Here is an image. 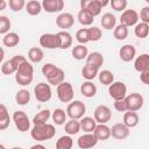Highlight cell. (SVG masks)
Listing matches in <instances>:
<instances>
[{"label": "cell", "instance_id": "50", "mask_svg": "<svg viewBox=\"0 0 149 149\" xmlns=\"http://www.w3.org/2000/svg\"><path fill=\"white\" fill-rule=\"evenodd\" d=\"M114 108L118 112H126V111H128L126 100L125 99H122V100H115L114 101Z\"/></svg>", "mask_w": 149, "mask_h": 149}, {"label": "cell", "instance_id": "14", "mask_svg": "<svg viewBox=\"0 0 149 149\" xmlns=\"http://www.w3.org/2000/svg\"><path fill=\"white\" fill-rule=\"evenodd\" d=\"M98 141H99V140L97 139V136L94 135V133H93V134L87 133V134L81 135V136L77 140V144H78V147H79L80 149H90V148L94 147V146L98 143Z\"/></svg>", "mask_w": 149, "mask_h": 149}, {"label": "cell", "instance_id": "16", "mask_svg": "<svg viewBox=\"0 0 149 149\" xmlns=\"http://www.w3.org/2000/svg\"><path fill=\"white\" fill-rule=\"evenodd\" d=\"M111 132H112V136L115 140H125L129 135V128L125 123H115L111 128Z\"/></svg>", "mask_w": 149, "mask_h": 149}, {"label": "cell", "instance_id": "37", "mask_svg": "<svg viewBox=\"0 0 149 149\" xmlns=\"http://www.w3.org/2000/svg\"><path fill=\"white\" fill-rule=\"evenodd\" d=\"M73 146V140L69 135L61 136L56 142V149H71Z\"/></svg>", "mask_w": 149, "mask_h": 149}, {"label": "cell", "instance_id": "51", "mask_svg": "<svg viewBox=\"0 0 149 149\" xmlns=\"http://www.w3.org/2000/svg\"><path fill=\"white\" fill-rule=\"evenodd\" d=\"M140 79L143 84L146 85H149V71H146V72H142L140 74Z\"/></svg>", "mask_w": 149, "mask_h": 149}, {"label": "cell", "instance_id": "54", "mask_svg": "<svg viewBox=\"0 0 149 149\" xmlns=\"http://www.w3.org/2000/svg\"><path fill=\"white\" fill-rule=\"evenodd\" d=\"M3 55H5V51H3V49H1V56H0V61L2 62V59H3Z\"/></svg>", "mask_w": 149, "mask_h": 149}, {"label": "cell", "instance_id": "19", "mask_svg": "<svg viewBox=\"0 0 149 149\" xmlns=\"http://www.w3.org/2000/svg\"><path fill=\"white\" fill-rule=\"evenodd\" d=\"M135 54H136V49L132 44H125V45H122L121 49H120V51H119L120 58L123 62H130V61H133L134 57H135Z\"/></svg>", "mask_w": 149, "mask_h": 149}, {"label": "cell", "instance_id": "35", "mask_svg": "<svg viewBox=\"0 0 149 149\" xmlns=\"http://www.w3.org/2000/svg\"><path fill=\"white\" fill-rule=\"evenodd\" d=\"M15 100H16V104L21 105V106H24L27 105L29 101H30V92L28 90H19L16 92V95H15Z\"/></svg>", "mask_w": 149, "mask_h": 149}, {"label": "cell", "instance_id": "17", "mask_svg": "<svg viewBox=\"0 0 149 149\" xmlns=\"http://www.w3.org/2000/svg\"><path fill=\"white\" fill-rule=\"evenodd\" d=\"M42 7L48 13L61 12L64 8V1L63 0H43Z\"/></svg>", "mask_w": 149, "mask_h": 149}, {"label": "cell", "instance_id": "56", "mask_svg": "<svg viewBox=\"0 0 149 149\" xmlns=\"http://www.w3.org/2000/svg\"><path fill=\"white\" fill-rule=\"evenodd\" d=\"M12 149H22V148H21V147H13Z\"/></svg>", "mask_w": 149, "mask_h": 149}, {"label": "cell", "instance_id": "5", "mask_svg": "<svg viewBox=\"0 0 149 149\" xmlns=\"http://www.w3.org/2000/svg\"><path fill=\"white\" fill-rule=\"evenodd\" d=\"M86 112V106L84 102H81L80 100H76V101H72L71 104L68 105L66 107V114L70 119L72 120H78V119H81L84 116Z\"/></svg>", "mask_w": 149, "mask_h": 149}, {"label": "cell", "instance_id": "55", "mask_svg": "<svg viewBox=\"0 0 149 149\" xmlns=\"http://www.w3.org/2000/svg\"><path fill=\"white\" fill-rule=\"evenodd\" d=\"M0 149H6V148H5V146H3V144H0Z\"/></svg>", "mask_w": 149, "mask_h": 149}, {"label": "cell", "instance_id": "46", "mask_svg": "<svg viewBox=\"0 0 149 149\" xmlns=\"http://www.w3.org/2000/svg\"><path fill=\"white\" fill-rule=\"evenodd\" d=\"M127 3H128L127 0H112L109 2V5L112 6V8L114 10H116V12H121V10L125 12V9L127 7Z\"/></svg>", "mask_w": 149, "mask_h": 149}, {"label": "cell", "instance_id": "2", "mask_svg": "<svg viewBox=\"0 0 149 149\" xmlns=\"http://www.w3.org/2000/svg\"><path fill=\"white\" fill-rule=\"evenodd\" d=\"M55 133H56V129L54 125H50V123H45L42 126H34L33 129L30 130L31 137L36 141L50 140L55 136Z\"/></svg>", "mask_w": 149, "mask_h": 149}, {"label": "cell", "instance_id": "44", "mask_svg": "<svg viewBox=\"0 0 149 149\" xmlns=\"http://www.w3.org/2000/svg\"><path fill=\"white\" fill-rule=\"evenodd\" d=\"M76 40H77L80 44H83V45L86 44L87 42H90L87 28H81V29L77 30V33H76Z\"/></svg>", "mask_w": 149, "mask_h": 149}, {"label": "cell", "instance_id": "18", "mask_svg": "<svg viewBox=\"0 0 149 149\" xmlns=\"http://www.w3.org/2000/svg\"><path fill=\"white\" fill-rule=\"evenodd\" d=\"M134 68L139 72H146L149 71V54H142L136 57L134 62Z\"/></svg>", "mask_w": 149, "mask_h": 149}, {"label": "cell", "instance_id": "48", "mask_svg": "<svg viewBox=\"0 0 149 149\" xmlns=\"http://www.w3.org/2000/svg\"><path fill=\"white\" fill-rule=\"evenodd\" d=\"M56 65H54L52 63H47V64H44L43 65V68H42V73H43V76L47 78L48 76H50L55 70H56Z\"/></svg>", "mask_w": 149, "mask_h": 149}, {"label": "cell", "instance_id": "12", "mask_svg": "<svg viewBox=\"0 0 149 149\" xmlns=\"http://www.w3.org/2000/svg\"><path fill=\"white\" fill-rule=\"evenodd\" d=\"M40 44L47 49L59 48V37L57 34H43L40 37Z\"/></svg>", "mask_w": 149, "mask_h": 149}, {"label": "cell", "instance_id": "28", "mask_svg": "<svg viewBox=\"0 0 149 149\" xmlns=\"http://www.w3.org/2000/svg\"><path fill=\"white\" fill-rule=\"evenodd\" d=\"M81 74L85 79H87L88 81L94 79L98 74H99V68H95L93 65H88L86 64L83 69H81Z\"/></svg>", "mask_w": 149, "mask_h": 149}, {"label": "cell", "instance_id": "13", "mask_svg": "<svg viewBox=\"0 0 149 149\" xmlns=\"http://www.w3.org/2000/svg\"><path fill=\"white\" fill-rule=\"evenodd\" d=\"M140 15L137 14L136 10L134 9H126L120 17V22L121 24L126 26V27H132V26H136L137 21H139Z\"/></svg>", "mask_w": 149, "mask_h": 149}, {"label": "cell", "instance_id": "15", "mask_svg": "<svg viewBox=\"0 0 149 149\" xmlns=\"http://www.w3.org/2000/svg\"><path fill=\"white\" fill-rule=\"evenodd\" d=\"M74 17L71 13H61L56 19V24L62 29H69L73 26Z\"/></svg>", "mask_w": 149, "mask_h": 149}, {"label": "cell", "instance_id": "39", "mask_svg": "<svg viewBox=\"0 0 149 149\" xmlns=\"http://www.w3.org/2000/svg\"><path fill=\"white\" fill-rule=\"evenodd\" d=\"M98 77H99V81L102 85H108L109 86L114 83V74L109 70H102L101 72H99Z\"/></svg>", "mask_w": 149, "mask_h": 149}, {"label": "cell", "instance_id": "49", "mask_svg": "<svg viewBox=\"0 0 149 149\" xmlns=\"http://www.w3.org/2000/svg\"><path fill=\"white\" fill-rule=\"evenodd\" d=\"M140 20L143 23L149 24V6H146V7H143L141 9V12H140Z\"/></svg>", "mask_w": 149, "mask_h": 149}, {"label": "cell", "instance_id": "10", "mask_svg": "<svg viewBox=\"0 0 149 149\" xmlns=\"http://www.w3.org/2000/svg\"><path fill=\"white\" fill-rule=\"evenodd\" d=\"M126 104H127V108L130 112H136L139 111L142 106H143V97L140 93H130L129 95H127L125 98Z\"/></svg>", "mask_w": 149, "mask_h": 149}, {"label": "cell", "instance_id": "8", "mask_svg": "<svg viewBox=\"0 0 149 149\" xmlns=\"http://www.w3.org/2000/svg\"><path fill=\"white\" fill-rule=\"evenodd\" d=\"M13 121L15 123V127L20 132H22V133L29 130V128H30V120L28 119L27 114L24 112H22V111L14 112V114H13Z\"/></svg>", "mask_w": 149, "mask_h": 149}, {"label": "cell", "instance_id": "27", "mask_svg": "<svg viewBox=\"0 0 149 149\" xmlns=\"http://www.w3.org/2000/svg\"><path fill=\"white\" fill-rule=\"evenodd\" d=\"M123 123L128 127V128H133L136 127L139 123V115L136 112H126L123 115Z\"/></svg>", "mask_w": 149, "mask_h": 149}, {"label": "cell", "instance_id": "23", "mask_svg": "<svg viewBox=\"0 0 149 149\" xmlns=\"http://www.w3.org/2000/svg\"><path fill=\"white\" fill-rule=\"evenodd\" d=\"M104 63V56L98 52V51H93L91 54H88L87 58H86V64L88 65H93L95 68H100Z\"/></svg>", "mask_w": 149, "mask_h": 149}, {"label": "cell", "instance_id": "24", "mask_svg": "<svg viewBox=\"0 0 149 149\" xmlns=\"http://www.w3.org/2000/svg\"><path fill=\"white\" fill-rule=\"evenodd\" d=\"M80 92H81V94L84 95V97H86V98H92V97H94L95 95V93H97V86L92 83V81H85V83H83L81 84V86H80Z\"/></svg>", "mask_w": 149, "mask_h": 149}, {"label": "cell", "instance_id": "40", "mask_svg": "<svg viewBox=\"0 0 149 149\" xmlns=\"http://www.w3.org/2000/svg\"><path fill=\"white\" fill-rule=\"evenodd\" d=\"M51 116H52L54 122H55L56 125L61 126V125L65 123L68 114L65 113V111H64V109H62V108H56V109L52 112V115H51Z\"/></svg>", "mask_w": 149, "mask_h": 149}, {"label": "cell", "instance_id": "6", "mask_svg": "<svg viewBox=\"0 0 149 149\" xmlns=\"http://www.w3.org/2000/svg\"><path fill=\"white\" fill-rule=\"evenodd\" d=\"M34 94L37 101L40 102H47L51 99V87L47 83H38L34 87Z\"/></svg>", "mask_w": 149, "mask_h": 149}, {"label": "cell", "instance_id": "38", "mask_svg": "<svg viewBox=\"0 0 149 149\" xmlns=\"http://www.w3.org/2000/svg\"><path fill=\"white\" fill-rule=\"evenodd\" d=\"M93 20H94V16L92 14H90L87 10H84V9L79 10V13H78V21L80 22V24H83V26H91L93 23Z\"/></svg>", "mask_w": 149, "mask_h": 149}, {"label": "cell", "instance_id": "21", "mask_svg": "<svg viewBox=\"0 0 149 149\" xmlns=\"http://www.w3.org/2000/svg\"><path fill=\"white\" fill-rule=\"evenodd\" d=\"M64 71L61 69V68H56V70L50 74V76H48L47 77V79H48V83L49 84H51V85H59V84H62L63 81H64Z\"/></svg>", "mask_w": 149, "mask_h": 149}, {"label": "cell", "instance_id": "42", "mask_svg": "<svg viewBox=\"0 0 149 149\" xmlns=\"http://www.w3.org/2000/svg\"><path fill=\"white\" fill-rule=\"evenodd\" d=\"M134 33H135V35H136L139 38H144V37H147L148 34H149V24L143 23V22L137 23V24L135 26Z\"/></svg>", "mask_w": 149, "mask_h": 149}, {"label": "cell", "instance_id": "30", "mask_svg": "<svg viewBox=\"0 0 149 149\" xmlns=\"http://www.w3.org/2000/svg\"><path fill=\"white\" fill-rule=\"evenodd\" d=\"M42 8H43V7H42V3H41L40 1H37V0H30V1H28L27 5H26V10H27V13H28L29 15H31V16L38 15Z\"/></svg>", "mask_w": 149, "mask_h": 149}, {"label": "cell", "instance_id": "22", "mask_svg": "<svg viewBox=\"0 0 149 149\" xmlns=\"http://www.w3.org/2000/svg\"><path fill=\"white\" fill-rule=\"evenodd\" d=\"M100 23H101V26H102L104 29H106V30H111V29L115 28V24H116V17H115L112 13H105V14L101 16Z\"/></svg>", "mask_w": 149, "mask_h": 149}, {"label": "cell", "instance_id": "4", "mask_svg": "<svg viewBox=\"0 0 149 149\" xmlns=\"http://www.w3.org/2000/svg\"><path fill=\"white\" fill-rule=\"evenodd\" d=\"M27 59H26V57L24 56H22V55H16V56H14L13 58H10V59H8V61H6V62H3L2 63V65H1V72L3 73V74H12V73H16V71H17V69L20 68V65L23 63V62H26Z\"/></svg>", "mask_w": 149, "mask_h": 149}, {"label": "cell", "instance_id": "9", "mask_svg": "<svg viewBox=\"0 0 149 149\" xmlns=\"http://www.w3.org/2000/svg\"><path fill=\"white\" fill-rule=\"evenodd\" d=\"M108 93L114 100H122L127 95V87L122 81H114L108 87Z\"/></svg>", "mask_w": 149, "mask_h": 149}, {"label": "cell", "instance_id": "26", "mask_svg": "<svg viewBox=\"0 0 149 149\" xmlns=\"http://www.w3.org/2000/svg\"><path fill=\"white\" fill-rule=\"evenodd\" d=\"M58 37H59V49H68L72 45V36L70 33L63 30L57 33Z\"/></svg>", "mask_w": 149, "mask_h": 149}, {"label": "cell", "instance_id": "3", "mask_svg": "<svg viewBox=\"0 0 149 149\" xmlns=\"http://www.w3.org/2000/svg\"><path fill=\"white\" fill-rule=\"evenodd\" d=\"M109 2L107 0H81L80 1V7L84 10H87L90 14L93 16H97L100 14L101 9L104 6L108 5Z\"/></svg>", "mask_w": 149, "mask_h": 149}, {"label": "cell", "instance_id": "1", "mask_svg": "<svg viewBox=\"0 0 149 149\" xmlns=\"http://www.w3.org/2000/svg\"><path fill=\"white\" fill-rule=\"evenodd\" d=\"M33 78H34V68L28 61H26L17 69L15 74V80L19 85L26 86L33 81Z\"/></svg>", "mask_w": 149, "mask_h": 149}, {"label": "cell", "instance_id": "47", "mask_svg": "<svg viewBox=\"0 0 149 149\" xmlns=\"http://www.w3.org/2000/svg\"><path fill=\"white\" fill-rule=\"evenodd\" d=\"M8 5L13 12H20L27 3L24 0H9Z\"/></svg>", "mask_w": 149, "mask_h": 149}, {"label": "cell", "instance_id": "34", "mask_svg": "<svg viewBox=\"0 0 149 149\" xmlns=\"http://www.w3.org/2000/svg\"><path fill=\"white\" fill-rule=\"evenodd\" d=\"M72 56L73 58L80 61V59H84V58H87L88 56V50H87V47L83 45V44H78L76 45L73 49H72Z\"/></svg>", "mask_w": 149, "mask_h": 149}, {"label": "cell", "instance_id": "36", "mask_svg": "<svg viewBox=\"0 0 149 149\" xmlns=\"http://www.w3.org/2000/svg\"><path fill=\"white\" fill-rule=\"evenodd\" d=\"M80 129H81V128H80V121H78V120H72V119L69 120V121L65 123V128H64L65 133L69 134V135H74V134H77Z\"/></svg>", "mask_w": 149, "mask_h": 149}, {"label": "cell", "instance_id": "45", "mask_svg": "<svg viewBox=\"0 0 149 149\" xmlns=\"http://www.w3.org/2000/svg\"><path fill=\"white\" fill-rule=\"evenodd\" d=\"M10 20L5 16V15H0V34H2L3 36L6 34H8V30L10 28Z\"/></svg>", "mask_w": 149, "mask_h": 149}, {"label": "cell", "instance_id": "25", "mask_svg": "<svg viewBox=\"0 0 149 149\" xmlns=\"http://www.w3.org/2000/svg\"><path fill=\"white\" fill-rule=\"evenodd\" d=\"M95 127H97V121L93 118H91V116L81 118V120H80L81 130H84L86 133H92V132H94Z\"/></svg>", "mask_w": 149, "mask_h": 149}, {"label": "cell", "instance_id": "43", "mask_svg": "<svg viewBox=\"0 0 149 149\" xmlns=\"http://www.w3.org/2000/svg\"><path fill=\"white\" fill-rule=\"evenodd\" d=\"M87 31H88V38H90V42H97L101 38L102 36V31L100 28L98 27H91V28H87Z\"/></svg>", "mask_w": 149, "mask_h": 149}, {"label": "cell", "instance_id": "20", "mask_svg": "<svg viewBox=\"0 0 149 149\" xmlns=\"http://www.w3.org/2000/svg\"><path fill=\"white\" fill-rule=\"evenodd\" d=\"M94 135L97 136V139L99 141H105V140H108L111 136H112V132H111V128L105 125V123H99L97 125L95 129H94Z\"/></svg>", "mask_w": 149, "mask_h": 149}, {"label": "cell", "instance_id": "11", "mask_svg": "<svg viewBox=\"0 0 149 149\" xmlns=\"http://www.w3.org/2000/svg\"><path fill=\"white\" fill-rule=\"evenodd\" d=\"M111 118H112V112L108 106L99 105L94 109V120L98 123H106L111 120Z\"/></svg>", "mask_w": 149, "mask_h": 149}, {"label": "cell", "instance_id": "52", "mask_svg": "<svg viewBox=\"0 0 149 149\" xmlns=\"http://www.w3.org/2000/svg\"><path fill=\"white\" fill-rule=\"evenodd\" d=\"M29 149H47L43 144H34V146H31Z\"/></svg>", "mask_w": 149, "mask_h": 149}, {"label": "cell", "instance_id": "29", "mask_svg": "<svg viewBox=\"0 0 149 149\" xmlns=\"http://www.w3.org/2000/svg\"><path fill=\"white\" fill-rule=\"evenodd\" d=\"M50 118V111L49 109H42L41 112H38L34 118H33V123L34 126H42L45 125L47 121Z\"/></svg>", "mask_w": 149, "mask_h": 149}, {"label": "cell", "instance_id": "32", "mask_svg": "<svg viewBox=\"0 0 149 149\" xmlns=\"http://www.w3.org/2000/svg\"><path fill=\"white\" fill-rule=\"evenodd\" d=\"M43 57H44V52L41 48L34 47V48H30L28 51V58L33 63H40L43 59Z\"/></svg>", "mask_w": 149, "mask_h": 149}, {"label": "cell", "instance_id": "7", "mask_svg": "<svg viewBox=\"0 0 149 149\" xmlns=\"http://www.w3.org/2000/svg\"><path fill=\"white\" fill-rule=\"evenodd\" d=\"M73 87L70 83L63 81L57 86V97L62 102H70L73 99Z\"/></svg>", "mask_w": 149, "mask_h": 149}, {"label": "cell", "instance_id": "31", "mask_svg": "<svg viewBox=\"0 0 149 149\" xmlns=\"http://www.w3.org/2000/svg\"><path fill=\"white\" fill-rule=\"evenodd\" d=\"M20 42V36L16 33H8L2 37V43L5 47L8 48H13L15 45H17Z\"/></svg>", "mask_w": 149, "mask_h": 149}, {"label": "cell", "instance_id": "41", "mask_svg": "<svg viewBox=\"0 0 149 149\" xmlns=\"http://www.w3.org/2000/svg\"><path fill=\"white\" fill-rule=\"evenodd\" d=\"M113 35L114 37L118 40V41H123L127 38L128 36V27L123 26V24H118L115 28H114V31H113Z\"/></svg>", "mask_w": 149, "mask_h": 149}, {"label": "cell", "instance_id": "33", "mask_svg": "<svg viewBox=\"0 0 149 149\" xmlns=\"http://www.w3.org/2000/svg\"><path fill=\"white\" fill-rule=\"evenodd\" d=\"M10 122V118L8 114V111L3 104L0 105V130H5Z\"/></svg>", "mask_w": 149, "mask_h": 149}, {"label": "cell", "instance_id": "53", "mask_svg": "<svg viewBox=\"0 0 149 149\" xmlns=\"http://www.w3.org/2000/svg\"><path fill=\"white\" fill-rule=\"evenodd\" d=\"M6 5H7V2H6L5 0H2V1H1V5H0V10H2V9L6 7Z\"/></svg>", "mask_w": 149, "mask_h": 149}]
</instances>
